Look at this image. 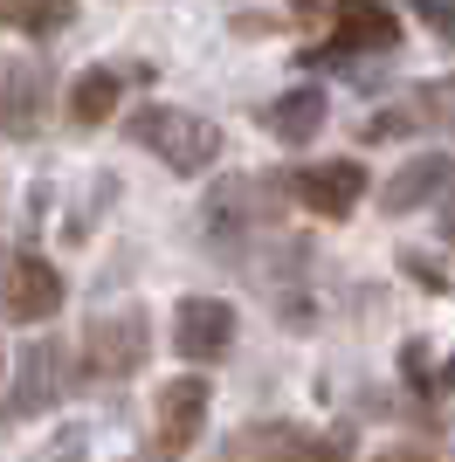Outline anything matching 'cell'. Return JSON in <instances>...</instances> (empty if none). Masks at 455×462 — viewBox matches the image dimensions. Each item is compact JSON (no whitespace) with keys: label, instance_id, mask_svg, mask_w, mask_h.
Listing matches in <instances>:
<instances>
[{"label":"cell","instance_id":"obj_18","mask_svg":"<svg viewBox=\"0 0 455 462\" xmlns=\"http://www.w3.org/2000/svg\"><path fill=\"white\" fill-rule=\"evenodd\" d=\"M435 386H441V393H455V352L441 359V380H435Z\"/></svg>","mask_w":455,"mask_h":462},{"label":"cell","instance_id":"obj_16","mask_svg":"<svg viewBox=\"0 0 455 462\" xmlns=\"http://www.w3.org/2000/svg\"><path fill=\"white\" fill-rule=\"evenodd\" d=\"M414 14H428L435 35H455V0H414Z\"/></svg>","mask_w":455,"mask_h":462},{"label":"cell","instance_id":"obj_20","mask_svg":"<svg viewBox=\"0 0 455 462\" xmlns=\"http://www.w3.org/2000/svg\"><path fill=\"white\" fill-rule=\"evenodd\" d=\"M0 366H7V359H0Z\"/></svg>","mask_w":455,"mask_h":462},{"label":"cell","instance_id":"obj_10","mask_svg":"<svg viewBox=\"0 0 455 462\" xmlns=\"http://www.w3.org/2000/svg\"><path fill=\"white\" fill-rule=\"evenodd\" d=\"M421 125H455V83H421L407 104H394V111H379L373 125H366V138H407L421 132Z\"/></svg>","mask_w":455,"mask_h":462},{"label":"cell","instance_id":"obj_12","mask_svg":"<svg viewBox=\"0 0 455 462\" xmlns=\"http://www.w3.org/2000/svg\"><path fill=\"white\" fill-rule=\"evenodd\" d=\"M324 111H331V97L318 83H297L290 97H276V111H269V132L283 138V145H311L324 132Z\"/></svg>","mask_w":455,"mask_h":462},{"label":"cell","instance_id":"obj_19","mask_svg":"<svg viewBox=\"0 0 455 462\" xmlns=\"http://www.w3.org/2000/svg\"><path fill=\"white\" fill-rule=\"evenodd\" d=\"M449 242H455V208H449Z\"/></svg>","mask_w":455,"mask_h":462},{"label":"cell","instance_id":"obj_15","mask_svg":"<svg viewBox=\"0 0 455 462\" xmlns=\"http://www.w3.org/2000/svg\"><path fill=\"white\" fill-rule=\"evenodd\" d=\"M0 14L14 21L21 35H56V28H70V0H0Z\"/></svg>","mask_w":455,"mask_h":462},{"label":"cell","instance_id":"obj_4","mask_svg":"<svg viewBox=\"0 0 455 462\" xmlns=\"http://www.w3.org/2000/svg\"><path fill=\"white\" fill-rule=\"evenodd\" d=\"M172 352L187 366H214L235 352V304L228 297H180L172 310Z\"/></svg>","mask_w":455,"mask_h":462},{"label":"cell","instance_id":"obj_2","mask_svg":"<svg viewBox=\"0 0 455 462\" xmlns=\"http://www.w3.org/2000/svg\"><path fill=\"white\" fill-rule=\"evenodd\" d=\"M228 462H352V435H318L297 421H248L228 435Z\"/></svg>","mask_w":455,"mask_h":462},{"label":"cell","instance_id":"obj_17","mask_svg":"<svg viewBox=\"0 0 455 462\" xmlns=\"http://www.w3.org/2000/svg\"><path fill=\"white\" fill-rule=\"evenodd\" d=\"M373 462H435V456H428V448H414V442H394V448H379Z\"/></svg>","mask_w":455,"mask_h":462},{"label":"cell","instance_id":"obj_1","mask_svg":"<svg viewBox=\"0 0 455 462\" xmlns=\"http://www.w3.org/2000/svg\"><path fill=\"white\" fill-rule=\"evenodd\" d=\"M132 145H145L159 166H172L180 180L208 173L214 159H221V125H208V117L193 111H172V104H145V111H132Z\"/></svg>","mask_w":455,"mask_h":462},{"label":"cell","instance_id":"obj_8","mask_svg":"<svg viewBox=\"0 0 455 462\" xmlns=\"http://www.w3.org/2000/svg\"><path fill=\"white\" fill-rule=\"evenodd\" d=\"M297 200L324 221H345V214L366 200V166L359 159H324V166H303L297 173Z\"/></svg>","mask_w":455,"mask_h":462},{"label":"cell","instance_id":"obj_7","mask_svg":"<svg viewBox=\"0 0 455 462\" xmlns=\"http://www.w3.org/2000/svg\"><path fill=\"white\" fill-rule=\"evenodd\" d=\"M70 386V352L56 338H42L14 359V386H7V407L14 414H42V407H56V393Z\"/></svg>","mask_w":455,"mask_h":462},{"label":"cell","instance_id":"obj_11","mask_svg":"<svg viewBox=\"0 0 455 462\" xmlns=\"http://www.w3.org/2000/svg\"><path fill=\"white\" fill-rule=\"evenodd\" d=\"M339 49H394L400 42V14L386 0H339Z\"/></svg>","mask_w":455,"mask_h":462},{"label":"cell","instance_id":"obj_9","mask_svg":"<svg viewBox=\"0 0 455 462\" xmlns=\"http://www.w3.org/2000/svg\"><path fill=\"white\" fill-rule=\"evenodd\" d=\"M449 187H455V159L449 152H414V159H400V173L386 180V214H414L428 200H441Z\"/></svg>","mask_w":455,"mask_h":462},{"label":"cell","instance_id":"obj_3","mask_svg":"<svg viewBox=\"0 0 455 462\" xmlns=\"http://www.w3.org/2000/svg\"><path fill=\"white\" fill-rule=\"evenodd\" d=\"M145 352H152V325H145L138 304H125V310H104V318L90 325L83 366H90L97 380H132V373L145 366Z\"/></svg>","mask_w":455,"mask_h":462},{"label":"cell","instance_id":"obj_5","mask_svg":"<svg viewBox=\"0 0 455 462\" xmlns=\"http://www.w3.org/2000/svg\"><path fill=\"white\" fill-rule=\"evenodd\" d=\"M200 421H208V380H200V373L159 386V407H152V442H159V456H166V462H180L193 442H200Z\"/></svg>","mask_w":455,"mask_h":462},{"label":"cell","instance_id":"obj_14","mask_svg":"<svg viewBox=\"0 0 455 462\" xmlns=\"http://www.w3.org/2000/svg\"><path fill=\"white\" fill-rule=\"evenodd\" d=\"M42 69H14V77L0 83V132H14V138H28L42 125Z\"/></svg>","mask_w":455,"mask_h":462},{"label":"cell","instance_id":"obj_6","mask_svg":"<svg viewBox=\"0 0 455 462\" xmlns=\"http://www.w3.org/2000/svg\"><path fill=\"white\" fill-rule=\"evenodd\" d=\"M0 304H7V318L14 325H49L62 310V276L56 263H42V255H14L7 263V276H0Z\"/></svg>","mask_w":455,"mask_h":462},{"label":"cell","instance_id":"obj_13","mask_svg":"<svg viewBox=\"0 0 455 462\" xmlns=\"http://www.w3.org/2000/svg\"><path fill=\"white\" fill-rule=\"evenodd\" d=\"M117 104H125V77H117V69H104V62H97V69H83V77L70 83V125H104Z\"/></svg>","mask_w":455,"mask_h":462}]
</instances>
